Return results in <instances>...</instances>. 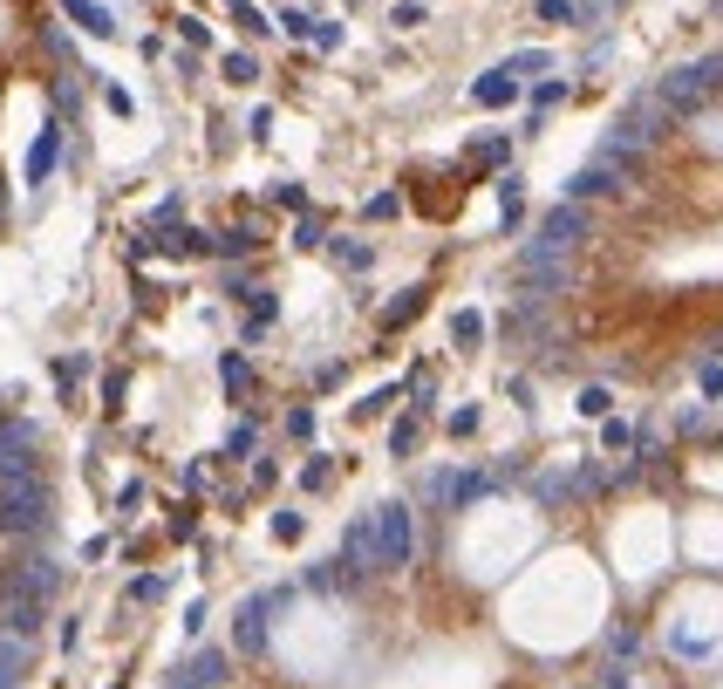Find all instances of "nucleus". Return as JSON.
<instances>
[{"instance_id":"nucleus-12","label":"nucleus","mask_w":723,"mask_h":689,"mask_svg":"<svg viewBox=\"0 0 723 689\" xmlns=\"http://www.w3.org/2000/svg\"><path fill=\"white\" fill-rule=\"evenodd\" d=\"M62 14L76 21L82 35H103V41L116 35V14H110V7H96V0H62Z\"/></svg>"},{"instance_id":"nucleus-25","label":"nucleus","mask_w":723,"mask_h":689,"mask_svg":"<svg viewBox=\"0 0 723 689\" xmlns=\"http://www.w3.org/2000/svg\"><path fill=\"white\" fill-rule=\"evenodd\" d=\"M301 533H307V519H301V512H280V519H273V539H287V546H294Z\"/></svg>"},{"instance_id":"nucleus-31","label":"nucleus","mask_w":723,"mask_h":689,"mask_svg":"<svg viewBox=\"0 0 723 689\" xmlns=\"http://www.w3.org/2000/svg\"><path fill=\"white\" fill-rule=\"evenodd\" d=\"M273 198H280L287 212H307V192H301V185H273Z\"/></svg>"},{"instance_id":"nucleus-21","label":"nucleus","mask_w":723,"mask_h":689,"mask_svg":"<svg viewBox=\"0 0 723 689\" xmlns=\"http://www.w3.org/2000/svg\"><path fill=\"white\" fill-rule=\"evenodd\" d=\"M417 430H423L417 417H403L396 430H389V451H396V458H410V451H417Z\"/></svg>"},{"instance_id":"nucleus-7","label":"nucleus","mask_w":723,"mask_h":689,"mask_svg":"<svg viewBox=\"0 0 723 689\" xmlns=\"http://www.w3.org/2000/svg\"><path fill=\"white\" fill-rule=\"evenodd\" d=\"M321 253H328L342 273H369V267H376V246H369V239H355V232H328V246H321Z\"/></svg>"},{"instance_id":"nucleus-11","label":"nucleus","mask_w":723,"mask_h":689,"mask_svg":"<svg viewBox=\"0 0 723 689\" xmlns=\"http://www.w3.org/2000/svg\"><path fill=\"white\" fill-rule=\"evenodd\" d=\"M62 164V123H48L35 137V151H28V185H48V171Z\"/></svg>"},{"instance_id":"nucleus-33","label":"nucleus","mask_w":723,"mask_h":689,"mask_svg":"<svg viewBox=\"0 0 723 689\" xmlns=\"http://www.w3.org/2000/svg\"><path fill=\"white\" fill-rule=\"evenodd\" d=\"M628 437H635L628 423H608V430H601V444H608V451H628Z\"/></svg>"},{"instance_id":"nucleus-14","label":"nucleus","mask_w":723,"mask_h":689,"mask_svg":"<svg viewBox=\"0 0 723 689\" xmlns=\"http://www.w3.org/2000/svg\"><path fill=\"white\" fill-rule=\"evenodd\" d=\"M205 246H212L219 260H246V253L260 246V232H253V226H232V232H219V239H205Z\"/></svg>"},{"instance_id":"nucleus-19","label":"nucleus","mask_w":723,"mask_h":689,"mask_svg":"<svg viewBox=\"0 0 723 689\" xmlns=\"http://www.w3.org/2000/svg\"><path fill=\"white\" fill-rule=\"evenodd\" d=\"M539 21H553V28H580V7H573V0H539Z\"/></svg>"},{"instance_id":"nucleus-5","label":"nucleus","mask_w":723,"mask_h":689,"mask_svg":"<svg viewBox=\"0 0 723 689\" xmlns=\"http://www.w3.org/2000/svg\"><path fill=\"white\" fill-rule=\"evenodd\" d=\"M55 594H62V567H55L48 553H35V560H21V567L7 574V587H0V601H41V608H48Z\"/></svg>"},{"instance_id":"nucleus-4","label":"nucleus","mask_w":723,"mask_h":689,"mask_svg":"<svg viewBox=\"0 0 723 689\" xmlns=\"http://www.w3.org/2000/svg\"><path fill=\"white\" fill-rule=\"evenodd\" d=\"M410 553H417V519L403 498H389V505H376V574H403Z\"/></svg>"},{"instance_id":"nucleus-6","label":"nucleus","mask_w":723,"mask_h":689,"mask_svg":"<svg viewBox=\"0 0 723 689\" xmlns=\"http://www.w3.org/2000/svg\"><path fill=\"white\" fill-rule=\"evenodd\" d=\"M621 185H628V164H614V157H594V164H580V171L567 178V198H580V205H587V198H614Z\"/></svg>"},{"instance_id":"nucleus-24","label":"nucleus","mask_w":723,"mask_h":689,"mask_svg":"<svg viewBox=\"0 0 723 689\" xmlns=\"http://www.w3.org/2000/svg\"><path fill=\"white\" fill-rule=\"evenodd\" d=\"M553 103H567V82H539V89H533V116L553 110Z\"/></svg>"},{"instance_id":"nucleus-34","label":"nucleus","mask_w":723,"mask_h":689,"mask_svg":"<svg viewBox=\"0 0 723 689\" xmlns=\"http://www.w3.org/2000/svg\"><path fill=\"white\" fill-rule=\"evenodd\" d=\"M710 355H723V335H717V342H710Z\"/></svg>"},{"instance_id":"nucleus-22","label":"nucleus","mask_w":723,"mask_h":689,"mask_svg":"<svg viewBox=\"0 0 723 689\" xmlns=\"http://www.w3.org/2000/svg\"><path fill=\"white\" fill-rule=\"evenodd\" d=\"M396 212H403V198H396V192H376L369 205H362V219H369V226H376V219H396Z\"/></svg>"},{"instance_id":"nucleus-10","label":"nucleus","mask_w":723,"mask_h":689,"mask_svg":"<svg viewBox=\"0 0 723 689\" xmlns=\"http://www.w3.org/2000/svg\"><path fill=\"white\" fill-rule=\"evenodd\" d=\"M519 89H526L519 76L492 69V76H478V82H471V103H478V110H505V103H519Z\"/></svg>"},{"instance_id":"nucleus-18","label":"nucleus","mask_w":723,"mask_h":689,"mask_svg":"<svg viewBox=\"0 0 723 689\" xmlns=\"http://www.w3.org/2000/svg\"><path fill=\"white\" fill-rule=\"evenodd\" d=\"M301 485H307V492H321V485H335V458H321V451H314V458L301 464Z\"/></svg>"},{"instance_id":"nucleus-1","label":"nucleus","mask_w":723,"mask_h":689,"mask_svg":"<svg viewBox=\"0 0 723 689\" xmlns=\"http://www.w3.org/2000/svg\"><path fill=\"white\" fill-rule=\"evenodd\" d=\"M55 526V492H48V478L28 471V478H7L0 485V533L7 539H41Z\"/></svg>"},{"instance_id":"nucleus-9","label":"nucleus","mask_w":723,"mask_h":689,"mask_svg":"<svg viewBox=\"0 0 723 689\" xmlns=\"http://www.w3.org/2000/svg\"><path fill=\"white\" fill-rule=\"evenodd\" d=\"M267 614H273L267 594H253V601L239 608V655H260V649H267Z\"/></svg>"},{"instance_id":"nucleus-23","label":"nucleus","mask_w":723,"mask_h":689,"mask_svg":"<svg viewBox=\"0 0 723 689\" xmlns=\"http://www.w3.org/2000/svg\"><path fill=\"white\" fill-rule=\"evenodd\" d=\"M608 403H614V396H608L601 383H587V389H580V417H608Z\"/></svg>"},{"instance_id":"nucleus-30","label":"nucleus","mask_w":723,"mask_h":689,"mask_svg":"<svg viewBox=\"0 0 723 689\" xmlns=\"http://www.w3.org/2000/svg\"><path fill=\"white\" fill-rule=\"evenodd\" d=\"M130 601H164V580H157V574H144L137 587H130Z\"/></svg>"},{"instance_id":"nucleus-32","label":"nucleus","mask_w":723,"mask_h":689,"mask_svg":"<svg viewBox=\"0 0 723 689\" xmlns=\"http://www.w3.org/2000/svg\"><path fill=\"white\" fill-rule=\"evenodd\" d=\"M226 69H232V82H253V76H260V62H253V55H232Z\"/></svg>"},{"instance_id":"nucleus-26","label":"nucleus","mask_w":723,"mask_h":689,"mask_svg":"<svg viewBox=\"0 0 723 689\" xmlns=\"http://www.w3.org/2000/svg\"><path fill=\"white\" fill-rule=\"evenodd\" d=\"M696 383H703V396H723V362H696Z\"/></svg>"},{"instance_id":"nucleus-27","label":"nucleus","mask_w":723,"mask_h":689,"mask_svg":"<svg viewBox=\"0 0 723 689\" xmlns=\"http://www.w3.org/2000/svg\"><path fill=\"white\" fill-rule=\"evenodd\" d=\"M444 423H451V437H471V430H478V403H464V410H451Z\"/></svg>"},{"instance_id":"nucleus-16","label":"nucleus","mask_w":723,"mask_h":689,"mask_svg":"<svg viewBox=\"0 0 723 689\" xmlns=\"http://www.w3.org/2000/svg\"><path fill=\"white\" fill-rule=\"evenodd\" d=\"M546 69H553V55H546V48H526V55H512V62H505V76H519V82L546 76Z\"/></svg>"},{"instance_id":"nucleus-17","label":"nucleus","mask_w":723,"mask_h":689,"mask_svg":"<svg viewBox=\"0 0 723 689\" xmlns=\"http://www.w3.org/2000/svg\"><path fill=\"white\" fill-rule=\"evenodd\" d=\"M219 376H226V389H232V403H246V389H253V369L239 362V355H226L219 362Z\"/></svg>"},{"instance_id":"nucleus-20","label":"nucleus","mask_w":723,"mask_h":689,"mask_svg":"<svg viewBox=\"0 0 723 689\" xmlns=\"http://www.w3.org/2000/svg\"><path fill=\"white\" fill-rule=\"evenodd\" d=\"M280 21H287V35H294V41H321V21H314V14H301V7H287Z\"/></svg>"},{"instance_id":"nucleus-28","label":"nucleus","mask_w":723,"mask_h":689,"mask_svg":"<svg viewBox=\"0 0 723 689\" xmlns=\"http://www.w3.org/2000/svg\"><path fill=\"white\" fill-rule=\"evenodd\" d=\"M389 403H396V389H376V396H362V403H355V417H382Z\"/></svg>"},{"instance_id":"nucleus-3","label":"nucleus","mask_w":723,"mask_h":689,"mask_svg":"<svg viewBox=\"0 0 723 689\" xmlns=\"http://www.w3.org/2000/svg\"><path fill=\"white\" fill-rule=\"evenodd\" d=\"M587 226H594V219H587V205L567 198V205H553V212L539 219V232L526 239V253H519V260H567L573 246L587 239Z\"/></svg>"},{"instance_id":"nucleus-8","label":"nucleus","mask_w":723,"mask_h":689,"mask_svg":"<svg viewBox=\"0 0 723 689\" xmlns=\"http://www.w3.org/2000/svg\"><path fill=\"white\" fill-rule=\"evenodd\" d=\"M28 662H35V642H28V635H7V628H0V689H21Z\"/></svg>"},{"instance_id":"nucleus-29","label":"nucleus","mask_w":723,"mask_h":689,"mask_svg":"<svg viewBox=\"0 0 723 689\" xmlns=\"http://www.w3.org/2000/svg\"><path fill=\"white\" fill-rule=\"evenodd\" d=\"M287 437H301L307 444V437H314V410H287Z\"/></svg>"},{"instance_id":"nucleus-13","label":"nucleus","mask_w":723,"mask_h":689,"mask_svg":"<svg viewBox=\"0 0 723 689\" xmlns=\"http://www.w3.org/2000/svg\"><path fill=\"white\" fill-rule=\"evenodd\" d=\"M423 314V287H403V294H396V301L382 307V328H389V335H396V328H410V321H417Z\"/></svg>"},{"instance_id":"nucleus-2","label":"nucleus","mask_w":723,"mask_h":689,"mask_svg":"<svg viewBox=\"0 0 723 689\" xmlns=\"http://www.w3.org/2000/svg\"><path fill=\"white\" fill-rule=\"evenodd\" d=\"M710 96H723V55H703V62H683L655 82V103L669 116H696Z\"/></svg>"},{"instance_id":"nucleus-15","label":"nucleus","mask_w":723,"mask_h":689,"mask_svg":"<svg viewBox=\"0 0 723 689\" xmlns=\"http://www.w3.org/2000/svg\"><path fill=\"white\" fill-rule=\"evenodd\" d=\"M451 342H457V348H478V342H485V314H478V307H457V314H451Z\"/></svg>"}]
</instances>
